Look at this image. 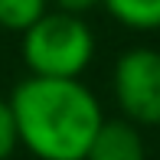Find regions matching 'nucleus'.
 Segmentation results:
<instances>
[{
  "mask_svg": "<svg viewBox=\"0 0 160 160\" xmlns=\"http://www.w3.org/2000/svg\"><path fill=\"white\" fill-rule=\"evenodd\" d=\"M101 10L131 33L160 30V0H101Z\"/></svg>",
  "mask_w": 160,
  "mask_h": 160,
  "instance_id": "5",
  "label": "nucleus"
},
{
  "mask_svg": "<svg viewBox=\"0 0 160 160\" xmlns=\"http://www.w3.org/2000/svg\"><path fill=\"white\" fill-rule=\"evenodd\" d=\"M17 118L20 147L36 160H85L105 111L82 78L26 75L7 98Z\"/></svg>",
  "mask_w": 160,
  "mask_h": 160,
  "instance_id": "1",
  "label": "nucleus"
},
{
  "mask_svg": "<svg viewBox=\"0 0 160 160\" xmlns=\"http://www.w3.org/2000/svg\"><path fill=\"white\" fill-rule=\"evenodd\" d=\"M111 95L121 118L137 128L160 124V49L134 46L114 59Z\"/></svg>",
  "mask_w": 160,
  "mask_h": 160,
  "instance_id": "3",
  "label": "nucleus"
},
{
  "mask_svg": "<svg viewBox=\"0 0 160 160\" xmlns=\"http://www.w3.org/2000/svg\"><path fill=\"white\" fill-rule=\"evenodd\" d=\"M95 7H101V0H49V10L72 13V17H88Z\"/></svg>",
  "mask_w": 160,
  "mask_h": 160,
  "instance_id": "8",
  "label": "nucleus"
},
{
  "mask_svg": "<svg viewBox=\"0 0 160 160\" xmlns=\"http://www.w3.org/2000/svg\"><path fill=\"white\" fill-rule=\"evenodd\" d=\"M20 147V131H17V118L7 98H0V160H10Z\"/></svg>",
  "mask_w": 160,
  "mask_h": 160,
  "instance_id": "7",
  "label": "nucleus"
},
{
  "mask_svg": "<svg viewBox=\"0 0 160 160\" xmlns=\"http://www.w3.org/2000/svg\"><path fill=\"white\" fill-rule=\"evenodd\" d=\"M85 160H147L141 128L124 118H114V121L105 118V124L98 128Z\"/></svg>",
  "mask_w": 160,
  "mask_h": 160,
  "instance_id": "4",
  "label": "nucleus"
},
{
  "mask_svg": "<svg viewBox=\"0 0 160 160\" xmlns=\"http://www.w3.org/2000/svg\"><path fill=\"white\" fill-rule=\"evenodd\" d=\"M23 65L39 78H82L95 59V33L85 17L49 10L23 33Z\"/></svg>",
  "mask_w": 160,
  "mask_h": 160,
  "instance_id": "2",
  "label": "nucleus"
},
{
  "mask_svg": "<svg viewBox=\"0 0 160 160\" xmlns=\"http://www.w3.org/2000/svg\"><path fill=\"white\" fill-rule=\"evenodd\" d=\"M46 13H49V0H0V30L23 36Z\"/></svg>",
  "mask_w": 160,
  "mask_h": 160,
  "instance_id": "6",
  "label": "nucleus"
}]
</instances>
